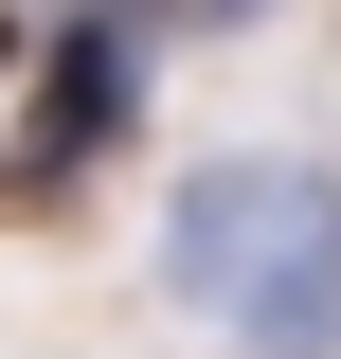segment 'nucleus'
I'll return each instance as SVG.
<instances>
[{
	"instance_id": "nucleus-2",
	"label": "nucleus",
	"mask_w": 341,
	"mask_h": 359,
	"mask_svg": "<svg viewBox=\"0 0 341 359\" xmlns=\"http://www.w3.org/2000/svg\"><path fill=\"white\" fill-rule=\"evenodd\" d=\"M126 108H144V36H126V0L54 18V72H36V144H18V180H72L90 144H126Z\"/></svg>"
},
{
	"instance_id": "nucleus-1",
	"label": "nucleus",
	"mask_w": 341,
	"mask_h": 359,
	"mask_svg": "<svg viewBox=\"0 0 341 359\" xmlns=\"http://www.w3.org/2000/svg\"><path fill=\"white\" fill-rule=\"evenodd\" d=\"M162 287L215 306L252 359H341V180H305V162H198L162 198Z\"/></svg>"
},
{
	"instance_id": "nucleus-3",
	"label": "nucleus",
	"mask_w": 341,
	"mask_h": 359,
	"mask_svg": "<svg viewBox=\"0 0 341 359\" xmlns=\"http://www.w3.org/2000/svg\"><path fill=\"white\" fill-rule=\"evenodd\" d=\"M162 18H269V0H162Z\"/></svg>"
},
{
	"instance_id": "nucleus-4",
	"label": "nucleus",
	"mask_w": 341,
	"mask_h": 359,
	"mask_svg": "<svg viewBox=\"0 0 341 359\" xmlns=\"http://www.w3.org/2000/svg\"><path fill=\"white\" fill-rule=\"evenodd\" d=\"M0 54H18V18H0Z\"/></svg>"
}]
</instances>
